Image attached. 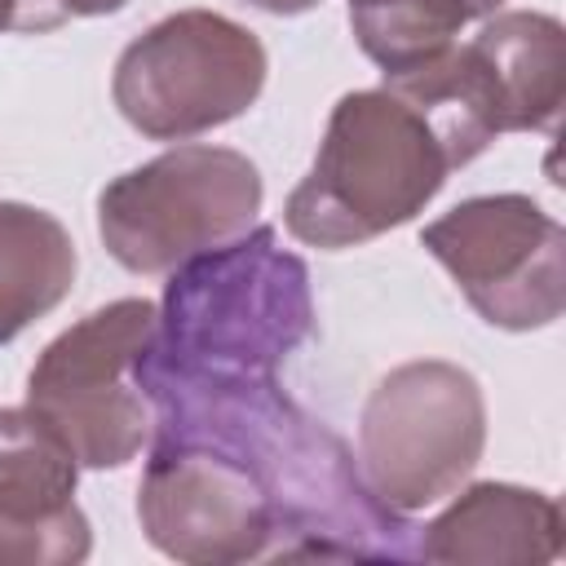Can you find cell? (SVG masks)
Here are the masks:
<instances>
[{
  "label": "cell",
  "instance_id": "obj_1",
  "mask_svg": "<svg viewBox=\"0 0 566 566\" xmlns=\"http://www.w3.org/2000/svg\"><path fill=\"white\" fill-rule=\"evenodd\" d=\"M155 438H199L234 451L274 504L270 557H416L411 526L385 509L354 451L287 398L274 376H181L142 358Z\"/></svg>",
  "mask_w": 566,
  "mask_h": 566
},
{
  "label": "cell",
  "instance_id": "obj_2",
  "mask_svg": "<svg viewBox=\"0 0 566 566\" xmlns=\"http://www.w3.org/2000/svg\"><path fill=\"white\" fill-rule=\"evenodd\" d=\"M310 332V265L274 226H252L168 274L146 363L181 376H274Z\"/></svg>",
  "mask_w": 566,
  "mask_h": 566
},
{
  "label": "cell",
  "instance_id": "obj_3",
  "mask_svg": "<svg viewBox=\"0 0 566 566\" xmlns=\"http://www.w3.org/2000/svg\"><path fill=\"white\" fill-rule=\"evenodd\" d=\"M451 172L420 111L385 84L354 88L332 106L314 164L283 203V226L305 248H363L416 221Z\"/></svg>",
  "mask_w": 566,
  "mask_h": 566
},
{
  "label": "cell",
  "instance_id": "obj_4",
  "mask_svg": "<svg viewBox=\"0 0 566 566\" xmlns=\"http://www.w3.org/2000/svg\"><path fill=\"white\" fill-rule=\"evenodd\" d=\"M159 305L119 296L57 332L27 371V411L44 420L80 469H124L155 438L142 358Z\"/></svg>",
  "mask_w": 566,
  "mask_h": 566
},
{
  "label": "cell",
  "instance_id": "obj_5",
  "mask_svg": "<svg viewBox=\"0 0 566 566\" xmlns=\"http://www.w3.org/2000/svg\"><path fill=\"white\" fill-rule=\"evenodd\" d=\"M261 168L234 146L172 142L164 155L111 177L97 195V234L128 274H172L256 226Z\"/></svg>",
  "mask_w": 566,
  "mask_h": 566
},
{
  "label": "cell",
  "instance_id": "obj_6",
  "mask_svg": "<svg viewBox=\"0 0 566 566\" xmlns=\"http://www.w3.org/2000/svg\"><path fill=\"white\" fill-rule=\"evenodd\" d=\"M486 447V394L447 358H411L376 380L358 411V473L394 513L455 495Z\"/></svg>",
  "mask_w": 566,
  "mask_h": 566
},
{
  "label": "cell",
  "instance_id": "obj_7",
  "mask_svg": "<svg viewBox=\"0 0 566 566\" xmlns=\"http://www.w3.org/2000/svg\"><path fill=\"white\" fill-rule=\"evenodd\" d=\"M265 44L212 9H177L124 44L111 75L115 111L150 142H190L256 106Z\"/></svg>",
  "mask_w": 566,
  "mask_h": 566
},
{
  "label": "cell",
  "instance_id": "obj_8",
  "mask_svg": "<svg viewBox=\"0 0 566 566\" xmlns=\"http://www.w3.org/2000/svg\"><path fill=\"white\" fill-rule=\"evenodd\" d=\"M469 310L500 332H539L566 310V230L531 195H473L420 230Z\"/></svg>",
  "mask_w": 566,
  "mask_h": 566
},
{
  "label": "cell",
  "instance_id": "obj_9",
  "mask_svg": "<svg viewBox=\"0 0 566 566\" xmlns=\"http://www.w3.org/2000/svg\"><path fill=\"white\" fill-rule=\"evenodd\" d=\"M137 522L150 548L186 566H234L274 548V504L261 478L199 438H150Z\"/></svg>",
  "mask_w": 566,
  "mask_h": 566
},
{
  "label": "cell",
  "instance_id": "obj_10",
  "mask_svg": "<svg viewBox=\"0 0 566 566\" xmlns=\"http://www.w3.org/2000/svg\"><path fill=\"white\" fill-rule=\"evenodd\" d=\"M75 482L57 433L27 407H0V566H75L93 553Z\"/></svg>",
  "mask_w": 566,
  "mask_h": 566
},
{
  "label": "cell",
  "instance_id": "obj_11",
  "mask_svg": "<svg viewBox=\"0 0 566 566\" xmlns=\"http://www.w3.org/2000/svg\"><path fill=\"white\" fill-rule=\"evenodd\" d=\"M562 504L517 482H469L424 522L416 557L447 566H548L562 553Z\"/></svg>",
  "mask_w": 566,
  "mask_h": 566
},
{
  "label": "cell",
  "instance_id": "obj_12",
  "mask_svg": "<svg viewBox=\"0 0 566 566\" xmlns=\"http://www.w3.org/2000/svg\"><path fill=\"white\" fill-rule=\"evenodd\" d=\"M500 133H553L566 102V27L539 9H500L469 40Z\"/></svg>",
  "mask_w": 566,
  "mask_h": 566
},
{
  "label": "cell",
  "instance_id": "obj_13",
  "mask_svg": "<svg viewBox=\"0 0 566 566\" xmlns=\"http://www.w3.org/2000/svg\"><path fill=\"white\" fill-rule=\"evenodd\" d=\"M80 274L71 230L35 203L0 199V345L53 314Z\"/></svg>",
  "mask_w": 566,
  "mask_h": 566
},
{
  "label": "cell",
  "instance_id": "obj_14",
  "mask_svg": "<svg viewBox=\"0 0 566 566\" xmlns=\"http://www.w3.org/2000/svg\"><path fill=\"white\" fill-rule=\"evenodd\" d=\"M358 49L380 66V75H398L447 44H455L460 27L482 22L504 9V0H345Z\"/></svg>",
  "mask_w": 566,
  "mask_h": 566
},
{
  "label": "cell",
  "instance_id": "obj_15",
  "mask_svg": "<svg viewBox=\"0 0 566 566\" xmlns=\"http://www.w3.org/2000/svg\"><path fill=\"white\" fill-rule=\"evenodd\" d=\"M66 22L57 0H0V35H40Z\"/></svg>",
  "mask_w": 566,
  "mask_h": 566
},
{
  "label": "cell",
  "instance_id": "obj_16",
  "mask_svg": "<svg viewBox=\"0 0 566 566\" xmlns=\"http://www.w3.org/2000/svg\"><path fill=\"white\" fill-rule=\"evenodd\" d=\"M57 4H62L66 22H71V18H106V13H119L128 0H57Z\"/></svg>",
  "mask_w": 566,
  "mask_h": 566
},
{
  "label": "cell",
  "instance_id": "obj_17",
  "mask_svg": "<svg viewBox=\"0 0 566 566\" xmlns=\"http://www.w3.org/2000/svg\"><path fill=\"white\" fill-rule=\"evenodd\" d=\"M243 4H252L261 13H274V18H292V13H310L323 0H243Z\"/></svg>",
  "mask_w": 566,
  "mask_h": 566
}]
</instances>
